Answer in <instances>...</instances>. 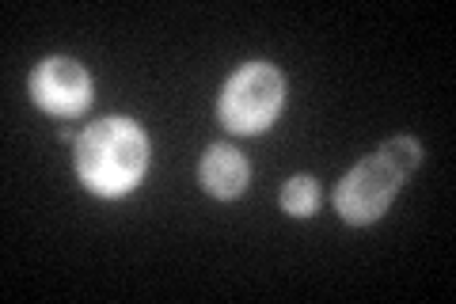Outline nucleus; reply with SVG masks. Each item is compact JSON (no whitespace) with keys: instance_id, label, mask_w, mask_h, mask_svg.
<instances>
[{"instance_id":"5","label":"nucleus","mask_w":456,"mask_h":304,"mask_svg":"<svg viewBox=\"0 0 456 304\" xmlns=\"http://www.w3.org/2000/svg\"><path fill=\"white\" fill-rule=\"evenodd\" d=\"M198 179H202L206 194L213 198H240L248 191V179H251V168H248V156L232 149V144H209V149L202 152V164H198Z\"/></svg>"},{"instance_id":"2","label":"nucleus","mask_w":456,"mask_h":304,"mask_svg":"<svg viewBox=\"0 0 456 304\" xmlns=\"http://www.w3.org/2000/svg\"><path fill=\"white\" fill-rule=\"evenodd\" d=\"M285 103V77L270 62H248L224 80L217 99V119L232 134H259L278 119Z\"/></svg>"},{"instance_id":"3","label":"nucleus","mask_w":456,"mask_h":304,"mask_svg":"<svg viewBox=\"0 0 456 304\" xmlns=\"http://www.w3.org/2000/svg\"><path fill=\"white\" fill-rule=\"evenodd\" d=\"M407 179V171L399 168L384 149H377L373 156L346 171L335 186V210L346 225H373L388 213L392 198L399 191V183Z\"/></svg>"},{"instance_id":"1","label":"nucleus","mask_w":456,"mask_h":304,"mask_svg":"<svg viewBox=\"0 0 456 304\" xmlns=\"http://www.w3.org/2000/svg\"><path fill=\"white\" fill-rule=\"evenodd\" d=\"M149 137L134 119L110 114L77 137V176L99 198H122L145 179Z\"/></svg>"},{"instance_id":"4","label":"nucleus","mask_w":456,"mask_h":304,"mask_svg":"<svg viewBox=\"0 0 456 304\" xmlns=\"http://www.w3.org/2000/svg\"><path fill=\"white\" fill-rule=\"evenodd\" d=\"M31 99L57 119H77L92 107V77L73 57H46L31 72Z\"/></svg>"},{"instance_id":"6","label":"nucleus","mask_w":456,"mask_h":304,"mask_svg":"<svg viewBox=\"0 0 456 304\" xmlns=\"http://www.w3.org/2000/svg\"><path fill=\"white\" fill-rule=\"evenodd\" d=\"M320 206V183L312 179V176H293L289 183L281 186V210L289 213V217H312Z\"/></svg>"}]
</instances>
